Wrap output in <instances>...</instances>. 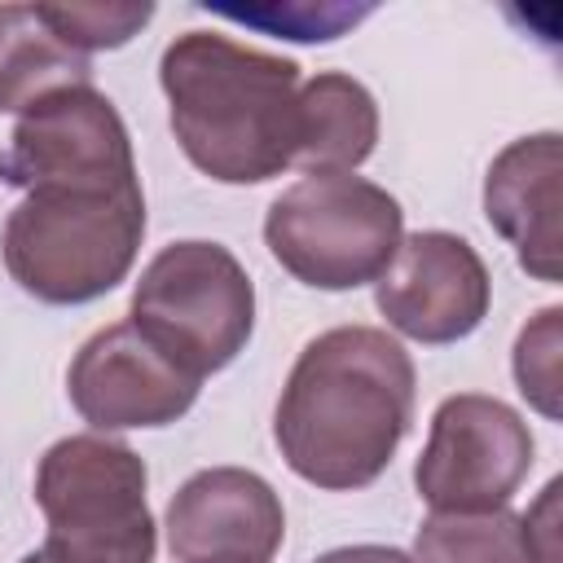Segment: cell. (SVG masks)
<instances>
[{
	"mask_svg": "<svg viewBox=\"0 0 563 563\" xmlns=\"http://www.w3.org/2000/svg\"><path fill=\"white\" fill-rule=\"evenodd\" d=\"M145 238V194L44 185L26 189L0 233L9 277L40 303L75 308L110 295L136 264Z\"/></svg>",
	"mask_w": 563,
	"mask_h": 563,
	"instance_id": "3957f363",
	"label": "cell"
},
{
	"mask_svg": "<svg viewBox=\"0 0 563 563\" xmlns=\"http://www.w3.org/2000/svg\"><path fill=\"white\" fill-rule=\"evenodd\" d=\"M418 374L378 325H334L303 343L273 409L282 462L312 488H369L413 422Z\"/></svg>",
	"mask_w": 563,
	"mask_h": 563,
	"instance_id": "6da1fadb",
	"label": "cell"
},
{
	"mask_svg": "<svg viewBox=\"0 0 563 563\" xmlns=\"http://www.w3.org/2000/svg\"><path fill=\"white\" fill-rule=\"evenodd\" d=\"M163 528L176 563H273L286 541V510L264 475L207 466L172 493Z\"/></svg>",
	"mask_w": 563,
	"mask_h": 563,
	"instance_id": "8fae6325",
	"label": "cell"
},
{
	"mask_svg": "<svg viewBox=\"0 0 563 563\" xmlns=\"http://www.w3.org/2000/svg\"><path fill=\"white\" fill-rule=\"evenodd\" d=\"M0 180L13 189L79 185V189H128L136 180L132 136L106 92L92 84L57 88L26 106L0 154Z\"/></svg>",
	"mask_w": 563,
	"mask_h": 563,
	"instance_id": "ba28073f",
	"label": "cell"
},
{
	"mask_svg": "<svg viewBox=\"0 0 563 563\" xmlns=\"http://www.w3.org/2000/svg\"><path fill=\"white\" fill-rule=\"evenodd\" d=\"M378 145L374 92L343 75L321 70L299 84L295 101V163L303 172H356Z\"/></svg>",
	"mask_w": 563,
	"mask_h": 563,
	"instance_id": "4fadbf2b",
	"label": "cell"
},
{
	"mask_svg": "<svg viewBox=\"0 0 563 563\" xmlns=\"http://www.w3.org/2000/svg\"><path fill=\"white\" fill-rule=\"evenodd\" d=\"M374 303L387 325L413 343H457L488 317V264L466 238L449 229H418L400 238L396 260L374 282Z\"/></svg>",
	"mask_w": 563,
	"mask_h": 563,
	"instance_id": "9c48e42d",
	"label": "cell"
},
{
	"mask_svg": "<svg viewBox=\"0 0 563 563\" xmlns=\"http://www.w3.org/2000/svg\"><path fill=\"white\" fill-rule=\"evenodd\" d=\"M22 563H48V559H44V550H31V554H22Z\"/></svg>",
	"mask_w": 563,
	"mask_h": 563,
	"instance_id": "44dd1931",
	"label": "cell"
},
{
	"mask_svg": "<svg viewBox=\"0 0 563 563\" xmlns=\"http://www.w3.org/2000/svg\"><path fill=\"white\" fill-rule=\"evenodd\" d=\"M40 18L75 48V53H101V48H123L150 18L154 4H35Z\"/></svg>",
	"mask_w": 563,
	"mask_h": 563,
	"instance_id": "ac0fdd59",
	"label": "cell"
},
{
	"mask_svg": "<svg viewBox=\"0 0 563 563\" xmlns=\"http://www.w3.org/2000/svg\"><path fill=\"white\" fill-rule=\"evenodd\" d=\"M185 158L220 185H264L295 163L299 62L220 31H185L158 57Z\"/></svg>",
	"mask_w": 563,
	"mask_h": 563,
	"instance_id": "7a4b0ae2",
	"label": "cell"
},
{
	"mask_svg": "<svg viewBox=\"0 0 563 563\" xmlns=\"http://www.w3.org/2000/svg\"><path fill=\"white\" fill-rule=\"evenodd\" d=\"M413 563H532L519 515L501 510H431L413 537Z\"/></svg>",
	"mask_w": 563,
	"mask_h": 563,
	"instance_id": "9a60e30c",
	"label": "cell"
},
{
	"mask_svg": "<svg viewBox=\"0 0 563 563\" xmlns=\"http://www.w3.org/2000/svg\"><path fill=\"white\" fill-rule=\"evenodd\" d=\"M128 321L198 383L238 361L255 330V286L242 260L202 238L163 246L132 286Z\"/></svg>",
	"mask_w": 563,
	"mask_h": 563,
	"instance_id": "8992f818",
	"label": "cell"
},
{
	"mask_svg": "<svg viewBox=\"0 0 563 563\" xmlns=\"http://www.w3.org/2000/svg\"><path fill=\"white\" fill-rule=\"evenodd\" d=\"M216 13L260 26L268 35L282 40H303V44H325L339 40L347 26H356L361 18L374 13V4H339V0H282V4H216Z\"/></svg>",
	"mask_w": 563,
	"mask_h": 563,
	"instance_id": "e0dca14e",
	"label": "cell"
},
{
	"mask_svg": "<svg viewBox=\"0 0 563 563\" xmlns=\"http://www.w3.org/2000/svg\"><path fill=\"white\" fill-rule=\"evenodd\" d=\"M312 563H413V554L396 545H339V550L317 554Z\"/></svg>",
	"mask_w": 563,
	"mask_h": 563,
	"instance_id": "ffe728a7",
	"label": "cell"
},
{
	"mask_svg": "<svg viewBox=\"0 0 563 563\" xmlns=\"http://www.w3.org/2000/svg\"><path fill=\"white\" fill-rule=\"evenodd\" d=\"M141 453L101 431L62 435L35 462L48 563H154L158 523L145 501Z\"/></svg>",
	"mask_w": 563,
	"mask_h": 563,
	"instance_id": "277c9868",
	"label": "cell"
},
{
	"mask_svg": "<svg viewBox=\"0 0 563 563\" xmlns=\"http://www.w3.org/2000/svg\"><path fill=\"white\" fill-rule=\"evenodd\" d=\"M563 136L532 132L510 141L484 176V216L537 282L563 277Z\"/></svg>",
	"mask_w": 563,
	"mask_h": 563,
	"instance_id": "7c38bea8",
	"label": "cell"
},
{
	"mask_svg": "<svg viewBox=\"0 0 563 563\" xmlns=\"http://www.w3.org/2000/svg\"><path fill=\"white\" fill-rule=\"evenodd\" d=\"M198 378L172 365L132 321L88 334L66 369V391L79 418L110 435L136 427H167L198 400Z\"/></svg>",
	"mask_w": 563,
	"mask_h": 563,
	"instance_id": "30bf717a",
	"label": "cell"
},
{
	"mask_svg": "<svg viewBox=\"0 0 563 563\" xmlns=\"http://www.w3.org/2000/svg\"><path fill=\"white\" fill-rule=\"evenodd\" d=\"M559 493H563V479H550L541 488V497L519 515V528H523V545H528V559L532 563H563V545H559Z\"/></svg>",
	"mask_w": 563,
	"mask_h": 563,
	"instance_id": "d6986e66",
	"label": "cell"
},
{
	"mask_svg": "<svg viewBox=\"0 0 563 563\" xmlns=\"http://www.w3.org/2000/svg\"><path fill=\"white\" fill-rule=\"evenodd\" d=\"M532 449L519 409L484 391H457L431 413L413 488L431 510H501L528 479Z\"/></svg>",
	"mask_w": 563,
	"mask_h": 563,
	"instance_id": "52a82bcc",
	"label": "cell"
},
{
	"mask_svg": "<svg viewBox=\"0 0 563 563\" xmlns=\"http://www.w3.org/2000/svg\"><path fill=\"white\" fill-rule=\"evenodd\" d=\"M405 238L400 202L356 172H308L268 202L264 246L312 290H356L387 273Z\"/></svg>",
	"mask_w": 563,
	"mask_h": 563,
	"instance_id": "5b68a950",
	"label": "cell"
},
{
	"mask_svg": "<svg viewBox=\"0 0 563 563\" xmlns=\"http://www.w3.org/2000/svg\"><path fill=\"white\" fill-rule=\"evenodd\" d=\"M559 352H563V308L550 303L519 330L515 352H510L519 396L550 422L563 418V409H559V391H563L559 387Z\"/></svg>",
	"mask_w": 563,
	"mask_h": 563,
	"instance_id": "2e32d148",
	"label": "cell"
},
{
	"mask_svg": "<svg viewBox=\"0 0 563 563\" xmlns=\"http://www.w3.org/2000/svg\"><path fill=\"white\" fill-rule=\"evenodd\" d=\"M92 84V62L75 53L35 4H0V110L22 114L57 88Z\"/></svg>",
	"mask_w": 563,
	"mask_h": 563,
	"instance_id": "5bb4252c",
	"label": "cell"
}]
</instances>
